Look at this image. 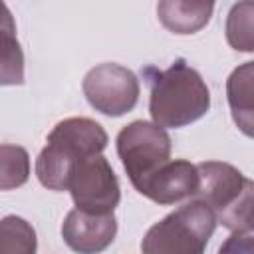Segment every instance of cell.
Returning <instances> with one entry per match:
<instances>
[{
  "instance_id": "1",
  "label": "cell",
  "mask_w": 254,
  "mask_h": 254,
  "mask_svg": "<svg viewBox=\"0 0 254 254\" xmlns=\"http://www.w3.org/2000/svg\"><path fill=\"white\" fill-rule=\"evenodd\" d=\"M143 75L151 85L149 113L159 127L190 125L210 109V91L204 79L185 60H175L167 69L149 65Z\"/></svg>"
},
{
  "instance_id": "2",
  "label": "cell",
  "mask_w": 254,
  "mask_h": 254,
  "mask_svg": "<svg viewBox=\"0 0 254 254\" xmlns=\"http://www.w3.org/2000/svg\"><path fill=\"white\" fill-rule=\"evenodd\" d=\"M107 147L105 129L89 117H67L50 131L46 147L36 159V177L50 190H65L71 167Z\"/></svg>"
},
{
  "instance_id": "3",
  "label": "cell",
  "mask_w": 254,
  "mask_h": 254,
  "mask_svg": "<svg viewBox=\"0 0 254 254\" xmlns=\"http://www.w3.org/2000/svg\"><path fill=\"white\" fill-rule=\"evenodd\" d=\"M196 173L194 196L214 212L216 222L232 232L252 230V181L222 161H202L196 165Z\"/></svg>"
},
{
  "instance_id": "4",
  "label": "cell",
  "mask_w": 254,
  "mask_h": 254,
  "mask_svg": "<svg viewBox=\"0 0 254 254\" xmlns=\"http://www.w3.org/2000/svg\"><path fill=\"white\" fill-rule=\"evenodd\" d=\"M216 228L214 212L192 198L155 222L141 240L143 254H204Z\"/></svg>"
},
{
  "instance_id": "5",
  "label": "cell",
  "mask_w": 254,
  "mask_h": 254,
  "mask_svg": "<svg viewBox=\"0 0 254 254\" xmlns=\"http://www.w3.org/2000/svg\"><path fill=\"white\" fill-rule=\"evenodd\" d=\"M117 155L131 185L139 187L167 161H171V137L153 121H131L117 135Z\"/></svg>"
},
{
  "instance_id": "6",
  "label": "cell",
  "mask_w": 254,
  "mask_h": 254,
  "mask_svg": "<svg viewBox=\"0 0 254 254\" xmlns=\"http://www.w3.org/2000/svg\"><path fill=\"white\" fill-rule=\"evenodd\" d=\"M65 190H69L75 208L89 214H113L121 200L117 175L103 155L77 161L69 171Z\"/></svg>"
},
{
  "instance_id": "7",
  "label": "cell",
  "mask_w": 254,
  "mask_h": 254,
  "mask_svg": "<svg viewBox=\"0 0 254 254\" xmlns=\"http://www.w3.org/2000/svg\"><path fill=\"white\" fill-rule=\"evenodd\" d=\"M87 103L109 117L129 113L139 101V79L137 75L119 64H99L91 67L81 83Z\"/></svg>"
},
{
  "instance_id": "8",
  "label": "cell",
  "mask_w": 254,
  "mask_h": 254,
  "mask_svg": "<svg viewBox=\"0 0 254 254\" xmlns=\"http://www.w3.org/2000/svg\"><path fill=\"white\" fill-rule=\"evenodd\" d=\"M117 234V218L113 214H89L69 210L62 224L64 242L77 254H99L111 246Z\"/></svg>"
},
{
  "instance_id": "9",
  "label": "cell",
  "mask_w": 254,
  "mask_h": 254,
  "mask_svg": "<svg viewBox=\"0 0 254 254\" xmlns=\"http://www.w3.org/2000/svg\"><path fill=\"white\" fill-rule=\"evenodd\" d=\"M198 173L196 165L185 159H171L159 167L141 187L139 194L157 204H175L196 194Z\"/></svg>"
},
{
  "instance_id": "10",
  "label": "cell",
  "mask_w": 254,
  "mask_h": 254,
  "mask_svg": "<svg viewBox=\"0 0 254 254\" xmlns=\"http://www.w3.org/2000/svg\"><path fill=\"white\" fill-rule=\"evenodd\" d=\"M212 2L196 0H163L157 4V16L161 24L173 34H194L202 30L212 16Z\"/></svg>"
},
{
  "instance_id": "11",
  "label": "cell",
  "mask_w": 254,
  "mask_h": 254,
  "mask_svg": "<svg viewBox=\"0 0 254 254\" xmlns=\"http://www.w3.org/2000/svg\"><path fill=\"white\" fill-rule=\"evenodd\" d=\"M24 83V52L10 8L0 2V85Z\"/></svg>"
},
{
  "instance_id": "12",
  "label": "cell",
  "mask_w": 254,
  "mask_h": 254,
  "mask_svg": "<svg viewBox=\"0 0 254 254\" xmlns=\"http://www.w3.org/2000/svg\"><path fill=\"white\" fill-rule=\"evenodd\" d=\"M252 79H254V62H246L240 67H236L230 77L226 79V97L232 111V119L238 125V129L252 137Z\"/></svg>"
},
{
  "instance_id": "13",
  "label": "cell",
  "mask_w": 254,
  "mask_h": 254,
  "mask_svg": "<svg viewBox=\"0 0 254 254\" xmlns=\"http://www.w3.org/2000/svg\"><path fill=\"white\" fill-rule=\"evenodd\" d=\"M38 238L34 226L16 214L0 218V254H36Z\"/></svg>"
},
{
  "instance_id": "14",
  "label": "cell",
  "mask_w": 254,
  "mask_h": 254,
  "mask_svg": "<svg viewBox=\"0 0 254 254\" xmlns=\"http://www.w3.org/2000/svg\"><path fill=\"white\" fill-rule=\"evenodd\" d=\"M30 179V155L20 145H0V190H14Z\"/></svg>"
},
{
  "instance_id": "15",
  "label": "cell",
  "mask_w": 254,
  "mask_h": 254,
  "mask_svg": "<svg viewBox=\"0 0 254 254\" xmlns=\"http://www.w3.org/2000/svg\"><path fill=\"white\" fill-rule=\"evenodd\" d=\"M252 2L234 4L226 18V40L238 52H252Z\"/></svg>"
},
{
  "instance_id": "16",
  "label": "cell",
  "mask_w": 254,
  "mask_h": 254,
  "mask_svg": "<svg viewBox=\"0 0 254 254\" xmlns=\"http://www.w3.org/2000/svg\"><path fill=\"white\" fill-rule=\"evenodd\" d=\"M218 254H254V234H252V230L232 232L222 242V246L218 248Z\"/></svg>"
}]
</instances>
